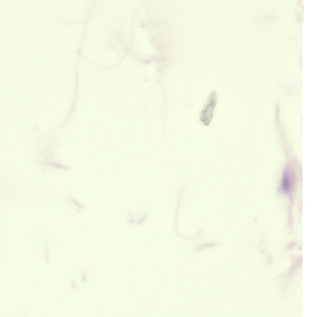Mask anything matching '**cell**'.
I'll use <instances>...</instances> for the list:
<instances>
[{"mask_svg":"<svg viewBox=\"0 0 317 317\" xmlns=\"http://www.w3.org/2000/svg\"><path fill=\"white\" fill-rule=\"evenodd\" d=\"M217 100L216 93L213 91L209 95L207 103L203 107L200 114V120L205 126L208 125L212 119Z\"/></svg>","mask_w":317,"mask_h":317,"instance_id":"cell-1","label":"cell"},{"mask_svg":"<svg viewBox=\"0 0 317 317\" xmlns=\"http://www.w3.org/2000/svg\"><path fill=\"white\" fill-rule=\"evenodd\" d=\"M295 173L292 169L288 168L284 171L281 186L284 191L289 192L293 189L295 181Z\"/></svg>","mask_w":317,"mask_h":317,"instance_id":"cell-2","label":"cell"}]
</instances>
